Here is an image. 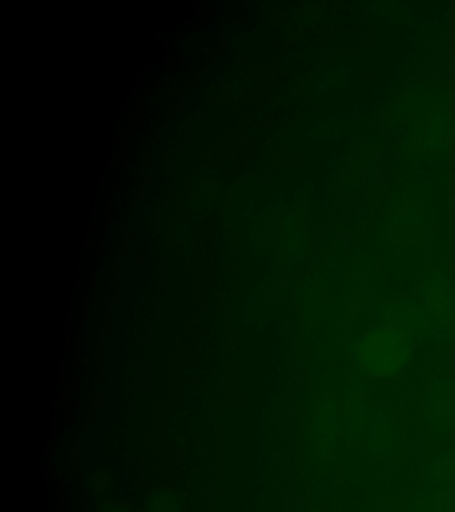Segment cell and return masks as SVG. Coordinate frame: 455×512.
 <instances>
[{
    "mask_svg": "<svg viewBox=\"0 0 455 512\" xmlns=\"http://www.w3.org/2000/svg\"><path fill=\"white\" fill-rule=\"evenodd\" d=\"M409 356V342L404 333L384 329L367 342L363 360L368 372L377 376H390L404 367Z\"/></svg>",
    "mask_w": 455,
    "mask_h": 512,
    "instance_id": "obj_1",
    "label": "cell"
},
{
    "mask_svg": "<svg viewBox=\"0 0 455 512\" xmlns=\"http://www.w3.org/2000/svg\"><path fill=\"white\" fill-rule=\"evenodd\" d=\"M432 472L440 482H455V450L441 457Z\"/></svg>",
    "mask_w": 455,
    "mask_h": 512,
    "instance_id": "obj_2",
    "label": "cell"
},
{
    "mask_svg": "<svg viewBox=\"0 0 455 512\" xmlns=\"http://www.w3.org/2000/svg\"><path fill=\"white\" fill-rule=\"evenodd\" d=\"M436 509L438 512H455V493L454 491H445L438 495L436 500Z\"/></svg>",
    "mask_w": 455,
    "mask_h": 512,
    "instance_id": "obj_3",
    "label": "cell"
},
{
    "mask_svg": "<svg viewBox=\"0 0 455 512\" xmlns=\"http://www.w3.org/2000/svg\"><path fill=\"white\" fill-rule=\"evenodd\" d=\"M169 511H180L178 505L175 504V500L171 496H162V498H155L153 500V507L150 512H169Z\"/></svg>",
    "mask_w": 455,
    "mask_h": 512,
    "instance_id": "obj_4",
    "label": "cell"
}]
</instances>
